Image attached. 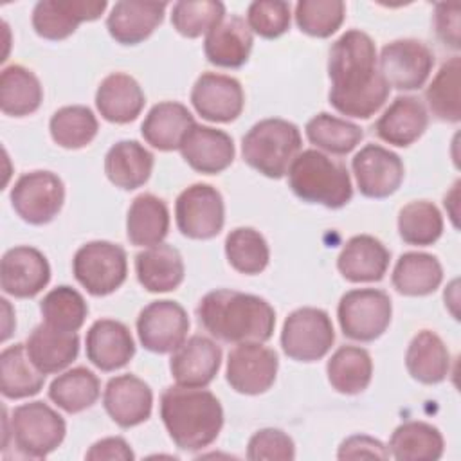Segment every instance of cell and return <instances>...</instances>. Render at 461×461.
Segmentation results:
<instances>
[{"mask_svg":"<svg viewBox=\"0 0 461 461\" xmlns=\"http://www.w3.org/2000/svg\"><path fill=\"white\" fill-rule=\"evenodd\" d=\"M330 104L342 115L369 119L389 97L391 86L378 70L375 41L358 29L346 31L330 49Z\"/></svg>","mask_w":461,"mask_h":461,"instance_id":"obj_1","label":"cell"},{"mask_svg":"<svg viewBox=\"0 0 461 461\" xmlns=\"http://www.w3.org/2000/svg\"><path fill=\"white\" fill-rule=\"evenodd\" d=\"M198 322L214 339L229 344L267 342L276 326V312L259 295L218 288L196 306Z\"/></svg>","mask_w":461,"mask_h":461,"instance_id":"obj_2","label":"cell"},{"mask_svg":"<svg viewBox=\"0 0 461 461\" xmlns=\"http://www.w3.org/2000/svg\"><path fill=\"white\" fill-rule=\"evenodd\" d=\"M162 423L180 450L209 447L223 427L220 400L205 387L169 385L160 394Z\"/></svg>","mask_w":461,"mask_h":461,"instance_id":"obj_3","label":"cell"},{"mask_svg":"<svg viewBox=\"0 0 461 461\" xmlns=\"http://www.w3.org/2000/svg\"><path fill=\"white\" fill-rule=\"evenodd\" d=\"M286 175L294 194L308 203L340 209L353 196L351 176L346 166L319 149L301 151Z\"/></svg>","mask_w":461,"mask_h":461,"instance_id":"obj_4","label":"cell"},{"mask_svg":"<svg viewBox=\"0 0 461 461\" xmlns=\"http://www.w3.org/2000/svg\"><path fill=\"white\" fill-rule=\"evenodd\" d=\"M303 137L299 128L279 117L256 122L241 139V157L258 173L268 178L286 175L294 158L301 153Z\"/></svg>","mask_w":461,"mask_h":461,"instance_id":"obj_5","label":"cell"},{"mask_svg":"<svg viewBox=\"0 0 461 461\" xmlns=\"http://www.w3.org/2000/svg\"><path fill=\"white\" fill-rule=\"evenodd\" d=\"M67 423L58 411L45 402H29L14 407L11 418L4 409V448L7 438L25 457L43 459L52 454L65 439Z\"/></svg>","mask_w":461,"mask_h":461,"instance_id":"obj_6","label":"cell"},{"mask_svg":"<svg viewBox=\"0 0 461 461\" xmlns=\"http://www.w3.org/2000/svg\"><path fill=\"white\" fill-rule=\"evenodd\" d=\"M76 281L95 297L110 295L126 281V250L112 241L95 240L81 245L72 259Z\"/></svg>","mask_w":461,"mask_h":461,"instance_id":"obj_7","label":"cell"},{"mask_svg":"<svg viewBox=\"0 0 461 461\" xmlns=\"http://www.w3.org/2000/svg\"><path fill=\"white\" fill-rule=\"evenodd\" d=\"M337 317L348 339L373 342L389 328L393 303L389 294L380 288H355L340 297Z\"/></svg>","mask_w":461,"mask_h":461,"instance_id":"obj_8","label":"cell"},{"mask_svg":"<svg viewBox=\"0 0 461 461\" xmlns=\"http://www.w3.org/2000/svg\"><path fill=\"white\" fill-rule=\"evenodd\" d=\"M335 342L331 317L322 308L303 306L294 310L281 330V348L295 362L324 358Z\"/></svg>","mask_w":461,"mask_h":461,"instance_id":"obj_9","label":"cell"},{"mask_svg":"<svg viewBox=\"0 0 461 461\" xmlns=\"http://www.w3.org/2000/svg\"><path fill=\"white\" fill-rule=\"evenodd\" d=\"M9 200L14 212L23 221L31 225H45L61 211L65 202V185L52 171H29L14 182Z\"/></svg>","mask_w":461,"mask_h":461,"instance_id":"obj_10","label":"cell"},{"mask_svg":"<svg viewBox=\"0 0 461 461\" xmlns=\"http://www.w3.org/2000/svg\"><path fill=\"white\" fill-rule=\"evenodd\" d=\"M175 221L178 230L191 240H211L225 223L221 193L211 184L185 187L175 202Z\"/></svg>","mask_w":461,"mask_h":461,"instance_id":"obj_11","label":"cell"},{"mask_svg":"<svg viewBox=\"0 0 461 461\" xmlns=\"http://www.w3.org/2000/svg\"><path fill=\"white\" fill-rule=\"evenodd\" d=\"M434 67L432 50L420 40L403 38L389 41L378 56V70L396 90L421 88Z\"/></svg>","mask_w":461,"mask_h":461,"instance_id":"obj_12","label":"cell"},{"mask_svg":"<svg viewBox=\"0 0 461 461\" xmlns=\"http://www.w3.org/2000/svg\"><path fill=\"white\" fill-rule=\"evenodd\" d=\"M277 369L279 358L272 348L263 346V342H243L230 349L225 378L236 393L256 396L274 385Z\"/></svg>","mask_w":461,"mask_h":461,"instance_id":"obj_13","label":"cell"},{"mask_svg":"<svg viewBox=\"0 0 461 461\" xmlns=\"http://www.w3.org/2000/svg\"><path fill=\"white\" fill-rule=\"evenodd\" d=\"M187 312L176 301H153L137 317L139 340L151 353H173L187 339Z\"/></svg>","mask_w":461,"mask_h":461,"instance_id":"obj_14","label":"cell"},{"mask_svg":"<svg viewBox=\"0 0 461 461\" xmlns=\"http://www.w3.org/2000/svg\"><path fill=\"white\" fill-rule=\"evenodd\" d=\"M351 169L358 191L376 200L394 194L405 175L402 158L380 144H366L360 148L351 160Z\"/></svg>","mask_w":461,"mask_h":461,"instance_id":"obj_15","label":"cell"},{"mask_svg":"<svg viewBox=\"0 0 461 461\" xmlns=\"http://www.w3.org/2000/svg\"><path fill=\"white\" fill-rule=\"evenodd\" d=\"M50 281V265L43 252L29 245H18L2 256L0 288L16 299L38 295Z\"/></svg>","mask_w":461,"mask_h":461,"instance_id":"obj_16","label":"cell"},{"mask_svg":"<svg viewBox=\"0 0 461 461\" xmlns=\"http://www.w3.org/2000/svg\"><path fill=\"white\" fill-rule=\"evenodd\" d=\"M191 103L205 121L232 122L243 112L245 94L236 77L203 72L193 85Z\"/></svg>","mask_w":461,"mask_h":461,"instance_id":"obj_17","label":"cell"},{"mask_svg":"<svg viewBox=\"0 0 461 461\" xmlns=\"http://www.w3.org/2000/svg\"><path fill=\"white\" fill-rule=\"evenodd\" d=\"M106 0H40L32 9V29L50 41L68 38L79 23L97 20Z\"/></svg>","mask_w":461,"mask_h":461,"instance_id":"obj_18","label":"cell"},{"mask_svg":"<svg viewBox=\"0 0 461 461\" xmlns=\"http://www.w3.org/2000/svg\"><path fill=\"white\" fill-rule=\"evenodd\" d=\"M221 366V348L205 335L185 339L169 358L171 376L184 387H207Z\"/></svg>","mask_w":461,"mask_h":461,"instance_id":"obj_19","label":"cell"},{"mask_svg":"<svg viewBox=\"0 0 461 461\" xmlns=\"http://www.w3.org/2000/svg\"><path fill=\"white\" fill-rule=\"evenodd\" d=\"M106 414L122 429L144 423L151 416V387L135 375H117L108 380L103 393Z\"/></svg>","mask_w":461,"mask_h":461,"instance_id":"obj_20","label":"cell"},{"mask_svg":"<svg viewBox=\"0 0 461 461\" xmlns=\"http://www.w3.org/2000/svg\"><path fill=\"white\" fill-rule=\"evenodd\" d=\"M180 155L187 166L203 175H218L234 160L232 137L218 128L193 124L180 144Z\"/></svg>","mask_w":461,"mask_h":461,"instance_id":"obj_21","label":"cell"},{"mask_svg":"<svg viewBox=\"0 0 461 461\" xmlns=\"http://www.w3.org/2000/svg\"><path fill=\"white\" fill-rule=\"evenodd\" d=\"M86 358L101 371H117L130 364L135 342L126 324L115 319H99L86 331Z\"/></svg>","mask_w":461,"mask_h":461,"instance_id":"obj_22","label":"cell"},{"mask_svg":"<svg viewBox=\"0 0 461 461\" xmlns=\"http://www.w3.org/2000/svg\"><path fill=\"white\" fill-rule=\"evenodd\" d=\"M166 7V2H115L106 18V29L117 43L139 45L162 23Z\"/></svg>","mask_w":461,"mask_h":461,"instance_id":"obj_23","label":"cell"},{"mask_svg":"<svg viewBox=\"0 0 461 461\" xmlns=\"http://www.w3.org/2000/svg\"><path fill=\"white\" fill-rule=\"evenodd\" d=\"M391 252L375 236L358 234L346 241L339 258L337 268L349 283L380 281L389 267Z\"/></svg>","mask_w":461,"mask_h":461,"instance_id":"obj_24","label":"cell"},{"mask_svg":"<svg viewBox=\"0 0 461 461\" xmlns=\"http://www.w3.org/2000/svg\"><path fill=\"white\" fill-rule=\"evenodd\" d=\"M427 126L425 104L414 95H398L376 119L375 133L387 144L407 148L425 133Z\"/></svg>","mask_w":461,"mask_h":461,"instance_id":"obj_25","label":"cell"},{"mask_svg":"<svg viewBox=\"0 0 461 461\" xmlns=\"http://www.w3.org/2000/svg\"><path fill=\"white\" fill-rule=\"evenodd\" d=\"M254 36L238 14L223 16V20L205 34L203 52L209 63L221 68H240L247 63L252 50Z\"/></svg>","mask_w":461,"mask_h":461,"instance_id":"obj_26","label":"cell"},{"mask_svg":"<svg viewBox=\"0 0 461 461\" xmlns=\"http://www.w3.org/2000/svg\"><path fill=\"white\" fill-rule=\"evenodd\" d=\"M146 104V95L135 77L124 72L108 74L97 86L95 106L103 119L115 124L135 121Z\"/></svg>","mask_w":461,"mask_h":461,"instance_id":"obj_27","label":"cell"},{"mask_svg":"<svg viewBox=\"0 0 461 461\" xmlns=\"http://www.w3.org/2000/svg\"><path fill=\"white\" fill-rule=\"evenodd\" d=\"M31 362L43 373L52 375L67 369L79 353L76 331H63L45 322L36 326L25 342Z\"/></svg>","mask_w":461,"mask_h":461,"instance_id":"obj_28","label":"cell"},{"mask_svg":"<svg viewBox=\"0 0 461 461\" xmlns=\"http://www.w3.org/2000/svg\"><path fill=\"white\" fill-rule=\"evenodd\" d=\"M135 274L139 283L151 294L178 288L185 276L182 254L167 243L146 247L135 256Z\"/></svg>","mask_w":461,"mask_h":461,"instance_id":"obj_29","label":"cell"},{"mask_svg":"<svg viewBox=\"0 0 461 461\" xmlns=\"http://www.w3.org/2000/svg\"><path fill=\"white\" fill-rule=\"evenodd\" d=\"M193 124L194 117L187 106L176 101H162L148 112L140 133L151 148L158 151H173L180 148Z\"/></svg>","mask_w":461,"mask_h":461,"instance_id":"obj_30","label":"cell"},{"mask_svg":"<svg viewBox=\"0 0 461 461\" xmlns=\"http://www.w3.org/2000/svg\"><path fill=\"white\" fill-rule=\"evenodd\" d=\"M155 158L137 140L115 142L104 157V173L108 180L124 191H133L144 185L153 171Z\"/></svg>","mask_w":461,"mask_h":461,"instance_id":"obj_31","label":"cell"},{"mask_svg":"<svg viewBox=\"0 0 461 461\" xmlns=\"http://www.w3.org/2000/svg\"><path fill=\"white\" fill-rule=\"evenodd\" d=\"M405 367L409 375L425 385L439 384L450 371V353L443 339L430 331H418L405 351Z\"/></svg>","mask_w":461,"mask_h":461,"instance_id":"obj_32","label":"cell"},{"mask_svg":"<svg viewBox=\"0 0 461 461\" xmlns=\"http://www.w3.org/2000/svg\"><path fill=\"white\" fill-rule=\"evenodd\" d=\"M169 230V209L151 193L133 198L126 216V236L135 247H153L164 241Z\"/></svg>","mask_w":461,"mask_h":461,"instance_id":"obj_33","label":"cell"},{"mask_svg":"<svg viewBox=\"0 0 461 461\" xmlns=\"http://www.w3.org/2000/svg\"><path fill=\"white\" fill-rule=\"evenodd\" d=\"M443 267L439 259L427 252H405L398 258L391 283L394 290L407 297H423L439 288Z\"/></svg>","mask_w":461,"mask_h":461,"instance_id":"obj_34","label":"cell"},{"mask_svg":"<svg viewBox=\"0 0 461 461\" xmlns=\"http://www.w3.org/2000/svg\"><path fill=\"white\" fill-rule=\"evenodd\" d=\"M389 456L398 461H438L445 441L438 427L427 421H405L394 429L389 439Z\"/></svg>","mask_w":461,"mask_h":461,"instance_id":"obj_35","label":"cell"},{"mask_svg":"<svg viewBox=\"0 0 461 461\" xmlns=\"http://www.w3.org/2000/svg\"><path fill=\"white\" fill-rule=\"evenodd\" d=\"M45 375L31 362L25 344H13L0 353V391L9 400H22L41 391Z\"/></svg>","mask_w":461,"mask_h":461,"instance_id":"obj_36","label":"cell"},{"mask_svg":"<svg viewBox=\"0 0 461 461\" xmlns=\"http://www.w3.org/2000/svg\"><path fill=\"white\" fill-rule=\"evenodd\" d=\"M43 101V88L36 74L23 65L4 67L0 74V108L5 115L25 117Z\"/></svg>","mask_w":461,"mask_h":461,"instance_id":"obj_37","label":"cell"},{"mask_svg":"<svg viewBox=\"0 0 461 461\" xmlns=\"http://www.w3.org/2000/svg\"><path fill=\"white\" fill-rule=\"evenodd\" d=\"M330 385L340 394H358L373 378V360L360 346H340L326 364Z\"/></svg>","mask_w":461,"mask_h":461,"instance_id":"obj_38","label":"cell"},{"mask_svg":"<svg viewBox=\"0 0 461 461\" xmlns=\"http://www.w3.org/2000/svg\"><path fill=\"white\" fill-rule=\"evenodd\" d=\"M99 394V378L81 366L59 373L49 387V398L68 414L90 409L97 402Z\"/></svg>","mask_w":461,"mask_h":461,"instance_id":"obj_39","label":"cell"},{"mask_svg":"<svg viewBox=\"0 0 461 461\" xmlns=\"http://www.w3.org/2000/svg\"><path fill=\"white\" fill-rule=\"evenodd\" d=\"M461 59L459 56H452L445 61L430 85L425 90V99L432 115L445 122H459L461 121Z\"/></svg>","mask_w":461,"mask_h":461,"instance_id":"obj_40","label":"cell"},{"mask_svg":"<svg viewBox=\"0 0 461 461\" xmlns=\"http://www.w3.org/2000/svg\"><path fill=\"white\" fill-rule=\"evenodd\" d=\"M304 131L313 146L333 155L349 153L364 139V131L358 124L326 112L313 115L306 122Z\"/></svg>","mask_w":461,"mask_h":461,"instance_id":"obj_41","label":"cell"},{"mask_svg":"<svg viewBox=\"0 0 461 461\" xmlns=\"http://www.w3.org/2000/svg\"><path fill=\"white\" fill-rule=\"evenodd\" d=\"M52 140L65 149L88 146L99 130L97 119L88 106L70 104L56 110L49 121Z\"/></svg>","mask_w":461,"mask_h":461,"instance_id":"obj_42","label":"cell"},{"mask_svg":"<svg viewBox=\"0 0 461 461\" xmlns=\"http://www.w3.org/2000/svg\"><path fill=\"white\" fill-rule=\"evenodd\" d=\"M229 265L245 276L261 274L270 261V249L263 234L252 227H236L225 238Z\"/></svg>","mask_w":461,"mask_h":461,"instance_id":"obj_43","label":"cell"},{"mask_svg":"<svg viewBox=\"0 0 461 461\" xmlns=\"http://www.w3.org/2000/svg\"><path fill=\"white\" fill-rule=\"evenodd\" d=\"M398 234L407 245H432L443 234V216L429 200L409 202L398 212Z\"/></svg>","mask_w":461,"mask_h":461,"instance_id":"obj_44","label":"cell"},{"mask_svg":"<svg viewBox=\"0 0 461 461\" xmlns=\"http://www.w3.org/2000/svg\"><path fill=\"white\" fill-rule=\"evenodd\" d=\"M40 312L45 324L63 331H77L86 321L88 304L76 288L61 285L45 294Z\"/></svg>","mask_w":461,"mask_h":461,"instance_id":"obj_45","label":"cell"},{"mask_svg":"<svg viewBox=\"0 0 461 461\" xmlns=\"http://www.w3.org/2000/svg\"><path fill=\"white\" fill-rule=\"evenodd\" d=\"M225 16V5L218 0H180L173 4L171 23L184 38H200L216 27Z\"/></svg>","mask_w":461,"mask_h":461,"instance_id":"obj_46","label":"cell"},{"mask_svg":"<svg viewBox=\"0 0 461 461\" xmlns=\"http://www.w3.org/2000/svg\"><path fill=\"white\" fill-rule=\"evenodd\" d=\"M297 27L313 38L335 34L346 16V4L340 0H301L295 4Z\"/></svg>","mask_w":461,"mask_h":461,"instance_id":"obj_47","label":"cell"},{"mask_svg":"<svg viewBox=\"0 0 461 461\" xmlns=\"http://www.w3.org/2000/svg\"><path fill=\"white\" fill-rule=\"evenodd\" d=\"M290 4L283 0H256L247 9V25L261 38L274 40L290 29Z\"/></svg>","mask_w":461,"mask_h":461,"instance_id":"obj_48","label":"cell"},{"mask_svg":"<svg viewBox=\"0 0 461 461\" xmlns=\"http://www.w3.org/2000/svg\"><path fill=\"white\" fill-rule=\"evenodd\" d=\"M247 457L252 461H292L295 457V445L294 439L281 429H261L250 436Z\"/></svg>","mask_w":461,"mask_h":461,"instance_id":"obj_49","label":"cell"},{"mask_svg":"<svg viewBox=\"0 0 461 461\" xmlns=\"http://www.w3.org/2000/svg\"><path fill=\"white\" fill-rule=\"evenodd\" d=\"M364 457H375V459H389V448L376 438L367 434H353L346 438L339 450L337 459H364Z\"/></svg>","mask_w":461,"mask_h":461,"instance_id":"obj_50","label":"cell"},{"mask_svg":"<svg viewBox=\"0 0 461 461\" xmlns=\"http://www.w3.org/2000/svg\"><path fill=\"white\" fill-rule=\"evenodd\" d=\"M434 27L445 45L459 49V4H436Z\"/></svg>","mask_w":461,"mask_h":461,"instance_id":"obj_51","label":"cell"},{"mask_svg":"<svg viewBox=\"0 0 461 461\" xmlns=\"http://www.w3.org/2000/svg\"><path fill=\"white\" fill-rule=\"evenodd\" d=\"M88 461H131L135 454L128 441L121 436H110L95 441L85 454Z\"/></svg>","mask_w":461,"mask_h":461,"instance_id":"obj_52","label":"cell"},{"mask_svg":"<svg viewBox=\"0 0 461 461\" xmlns=\"http://www.w3.org/2000/svg\"><path fill=\"white\" fill-rule=\"evenodd\" d=\"M0 303H2V308H4V331H2V342H5L9 337H11V330H9V321H14L13 319V310H11V304H9V301L5 299V297H2L0 299Z\"/></svg>","mask_w":461,"mask_h":461,"instance_id":"obj_53","label":"cell"}]
</instances>
